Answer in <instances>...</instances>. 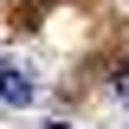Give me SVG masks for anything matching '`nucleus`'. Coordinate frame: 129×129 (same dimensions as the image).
I'll return each instance as SVG.
<instances>
[{
  "instance_id": "obj_2",
  "label": "nucleus",
  "mask_w": 129,
  "mask_h": 129,
  "mask_svg": "<svg viewBox=\"0 0 129 129\" xmlns=\"http://www.w3.org/2000/svg\"><path fill=\"white\" fill-rule=\"evenodd\" d=\"M110 90H116V97H123V103H129V52H123V58L110 64Z\"/></svg>"
},
{
  "instance_id": "obj_3",
  "label": "nucleus",
  "mask_w": 129,
  "mask_h": 129,
  "mask_svg": "<svg viewBox=\"0 0 129 129\" xmlns=\"http://www.w3.org/2000/svg\"><path fill=\"white\" fill-rule=\"evenodd\" d=\"M45 129H71V123H45Z\"/></svg>"
},
{
  "instance_id": "obj_1",
  "label": "nucleus",
  "mask_w": 129,
  "mask_h": 129,
  "mask_svg": "<svg viewBox=\"0 0 129 129\" xmlns=\"http://www.w3.org/2000/svg\"><path fill=\"white\" fill-rule=\"evenodd\" d=\"M32 97H39V90H32V71H26V64H13V58H0V103L26 110Z\"/></svg>"
}]
</instances>
